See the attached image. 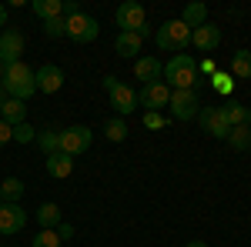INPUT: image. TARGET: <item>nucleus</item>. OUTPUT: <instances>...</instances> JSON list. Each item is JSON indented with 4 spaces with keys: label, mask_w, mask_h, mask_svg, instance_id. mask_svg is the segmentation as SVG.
<instances>
[{
    "label": "nucleus",
    "mask_w": 251,
    "mask_h": 247,
    "mask_svg": "<svg viewBox=\"0 0 251 247\" xmlns=\"http://www.w3.org/2000/svg\"><path fill=\"white\" fill-rule=\"evenodd\" d=\"M0 87L7 90V97H14V100H24L27 104V97L37 94V80H34V70L17 60V64H7L3 67V80H0Z\"/></svg>",
    "instance_id": "f257e3e1"
},
{
    "label": "nucleus",
    "mask_w": 251,
    "mask_h": 247,
    "mask_svg": "<svg viewBox=\"0 0 251 247\" xmlns=\"http://www.w3.org/2000/svg\"><path fill=\"white\" fill-rule=\"evenodd\" d=\"M164 84L171 90H194V84H198V64L188 54L171 57L164 64Z\"/></svg>",
    "instance_id": "f03ea898"
},
{
    "label": "nucleus",
    "mask_w": 251,
    "mask_h": 247,
    "mask_svg": "<svg viewBox=\"0 0 251 247\" xmlns=\"http://www.w3.org/2000/svg\"><path fill=\"white\" fill-rule=\"evenodd\" d=\"M154 40H157V47H161V50L177 54V50H184V47L191 44V27H188L181 17H177V20H164V23H161V30L154 34Z\"/></svg>",
    "instance_id": "7ed1b4c3"
},
{
    "label": "nucleus",
    "mask_w": 251,
    "mask_h": 247,
    "mask_svg": "<svg viewBox=\"0 0 251 247\" xmlns=\"http://www.w3.org/2000/svg\"><path fill=\"white\" fill-rule=\"evenodd\" d=\"M97 34H100V27L91 14L77 10V14L64 17V37H71L74 44H91V40H97Z\"/></svg>",
    "instance_id": "20e7f679"
},
{
    "label": "nucleus",
    "mask_w": 251,
    "mask_h": 247,
    "mask_svg": "<svg viewBox=\"0 0 251 247\" xmlns=\"http://www.w3.org/2000/svg\"><path fill=\"white\" fill-rule=\"evenodd\" d=\"M104 90H107V97H111V107L117 111V117H127V114H134V104H137L134 87L121 84L117 77H104Z\"/></svg>",
    "instance_id": "39448f33"
},
{
    "label": "nucleus",
    "mask_w": 251,
    "mask_h": 247,
    "mask_svg": "<svg viewBox=\"0 0 251 247\" xmlns=\"http://www.w3.org/2000/svg\"><path fill=\"white\" fill-rule=\"evenodd\" d=\"M91 140H94V131L91 127H84V124H74V127H64L60 131V154H71V157H77L91 147Z\"/></svg>",
    "instance_id": "423d86ee"
},
{
    "label": "nucleus",
    "mask_w": 251,
    "mask_h": 247,
    "mask_svg": "<svg viewBox=\"0 0 251 247\" xmlns=\"http://www.w3.org/2000/svg\"><path fill=\"white\" fill-rule=\"evenodd\" d=\"M168 107H171V117H174V120H191V117H198V111H201L198 90H171Z\"/></svg>",
    "instance_id": "0eeeda50"
},
{
    "label": "nucleus",
    "mask_w": 251,
    "mask_h": 247,
    "mask_svg": "<svg viewBox=\"0 0 251 247\" xmlns=\"http://www.w3.org/2000/svg\"><path fill=\"white\" fill-rule=\"evenodd\" d=\"M198 120H201L204 134H211L214 140H228L231 124H228V117H225L221 107H201V111H198Z\"/></svg>",
    "instance_id": "6e6552de"
},
{
    "label": "nucleus",
    "mask_w": 251,
    "mask_h": 247,
    "mask_svg": "<svg viewBox=\"0 0 251 247\" xmlns=\"http://www.w3.org/2000/svg\"><path fill=\"white\" fill-rule=\"evenodd\" d=\"M144 23H148V14H144L141 3L127 0V3L117 7V27H121V34H137Z\"/></svg>",
    "instance_id": "1a4fd4ad"
},
{
    "label": "nucleus",
    "mask_w": 251,
    "mask_h": 247,
    "mask_svg": "<svg viewBox=\"0 0 251 247\" xmlns=\"http://www.w3.org/2000/svg\"><path fill=\"white\" fill-rule=\"evenodd\" d=\"M168 100H171V87H168L164 80L144 84V87H141V94H137V104H141V107H148V111H157V114H161V107H168Z\"/></svg>",
    "instance_id": "9d476101"
},
{
    "label": "nucleus",
    "mask_w": 251,
    "mask_h": 247,
    "mask_svg": "<svg viewBox=\"0 0 251 247\" xmlns=\"http://www.w3.org/2000/svg\"><path fill=\"white\" fill-rule=\"evenodd\" d=\"M24 54V34L20 30H0V64H17Z\"/></svg>",
    "instance_id": "9b49d317"
},
{
    "label": "nucleus",
    "mask_w": 251,
    "mask_h": 247,
    "mask_svg": "<svg viewBox=\"0 0 251 247\" xmlns=\"http://www.w3.org/2000/svg\"><path fill=\"white\" fill-rule=\"evenodd\" d=\"M27 224V210L20 204H3L0 201V234H17Z\"/></svg>",
    "instance_id": "f8f14e48"
},
{
    "label": "nucleus",
    "mask_w": 251,
    "mask_h": 247,
    "mask_svg": "<svg viewBox=\"0 0 251 247\" xmlns=\"http://www.w3.org/2000/svg\"><path fill=\"white\" fill-rule=\"evenodd\" d=\"M34 80H37L40 94H57L60 87H64V70L54 67V64H44L40 70H34Z\"/></svg>",
    "instance_id": "ddd939ff"
},
{
    "label": "nucleus",
    "mask_w": 251,
    "mask_h": 247,
    "mask_svg": "<svg viewBox=\"0 0 251 247\" xmlns=\"http://www.w3.org/2000/svg\"><path fill=\"white\" fill-rule=\"evenodd\" d=\"M191 44L198 50H204V54H211L214 47L221 44V30L214 27V23H201L198 30H191Z\"/></svg>",
    "instance_id": "4468645a"
},
{
    "label": "nucleus",
    "mask_w": 251,
    "mask_h": 247,
    "mask_svg": "<svg viewBox=\"0 0 251 247\" xmlns=\"http://www.w3.org/2000/svg\"><path fill=\"white\" fill-rule=\"evenodd\" d=\"M47 174L54 177V180H64V177H71L74 174V157L71 154H50L47 157Z\"/></svg>",
    "instance_id": "2eb2a0df"
},
{
    "label": "nucleus",
    "mask_w": 251,
    "mask_h": 247,
    "mask_svg": "<svg viewBox=\"0 0 251 247\" xmlns=\"http://www.w3.org/2000/svg\"><path fill=\"white\" fill-rule=\"evenodd\" d=\"M134 74H137V80H144V84H154V80H161L164 67H161V60H154V57H141L134 64Z\"/></svg>",
    "instance_id": "dca6fc26"
},
{
    "label": "nucleus",
    "mask_w": 251,
    "mask_h": 247,
    "mask_svg": "<svg viewBox=\"0 0 251 247\" xmlns=\"http://www.w3.org/2000/svg\"><path fill=\"white\" fill-rule=\"evenodd\" d=\"M221 111H225V117H228L231 127H251V107L228 100V104H221Z\"/></svg>",
    "instance_id": "f3484780"
},
{
    "label": "nucleus",
    "mask_w": 251,
    "mask_h": 247,
    "mask_svg": "<svg viewBox=\"0 0 251 247\" xmlns=\"http://www.w3.org/2000/svg\"><path fill=\"white\" fill-rule=\"evenodd\" d=\"M0 120H7L10 127L24 124V120H27V104H24V100H14V97H10V100L3 104V111H0Z\"/></svg>",
    "instance_id": "a211bd4d"
},
{
    "label": "nucleus",
    "mask_w": 251,
    "mask_h": 247,
    "mask_svg": "<svg viewBox=\"0 0 251 247\" xmlns=\"http://www.w3.org/2000/svg\"><path fill=\"white\" fill-rule=\"evenodd\" d=\"M30 7H34V14H37L40 20H57V17H64V0H34Z\"/></svg>",
    "instance_id": "6ab92c4d"
},
{
    "label": "nucleus",
    "mask_w": 251,
    "mask_h": 247,
    "mask_svg": "<svg viewBox=\"0 0 251 247\" xmlns=\"http://www.w3.org/2000/svg\"><path fill=\"white\" fill-rule=\"evenodd\" d=\"M20 194H24V180L20 177H3L0 180V201L3 204H17Z\"/></svg>",
    "instance_id": "aec40b11"
},
{
    "label": "nucleus",
    "mask_w": 251,
    "mask_h": 247,
    "mask_svg": "<svg viewBox=\"0 0 251 247\" xmlns=\"http://www.w3.org/2000/svg\"><path fill=\"white\" fill-rule=\"evenodd\" d=\"M37 224L44 230H57L60 227V207L57 204H40L37 207Z\"/></svg>",
    "instance_id": "412c9836"
},
{
    "label": "nucleus",
    "mask_w": 251,
    "mask_h": 247,
    "mask_svg": "<svg viewBox=\"0 0 251 247\" xmlns=\"http://www.w3.org/2000/svg\"><path fill=\"white\" fill-rule=\"evenodd\" d=\"M181 20H184V23H188L191 30H198L201 23H208V7L194 0V3H188V7H184V14H181Z\"/></svg>",
    "instance_id": "4be33fe9"
},
{
    "label": "nucleus",
    "mask_w": 251,
    "mask_h": 247,
    "mask_svg": "<svg viewBox=\"0 0 251 247\" xmlns=\"http://www.w3.org/2000/svg\"><path fill=\"white\" fill-rule=\"evenodd\" d=\"M141 44H144V40L137 37V34H117L114 50L121 57H134V54H141Z\"/></svg>",
    "instance_id": "5701e85b"
},
{
    "label": "nucleus",
    "mask_w": 251,
    "mask_h": 247,
    "mask_svg": "<svg viewBox=\"0 0 251 247\" xmlns=\"http://www.w3.org/2000/svg\"><path fill=\"white\" fill-rule=\"evenodd\" d=\"M37 147L47 154V157H50V154H57V151H60V131H54V127L37 131Z\"/></svg>",
    "instance_id": "b1692460"
},
{
    "label": "nucleus",
    "mask_w": 251,
    "mask_h": 247,
    "mask_svg": "<svg viewBox=\"0 0 251 247\" xmlns=\"http://www.w3.org/2000/svg\"><path fill=\"white\" fill-rule=\"evenodd\" d=\"M104 137H107L111 144L127 140V124H124V117H111V120H104Z\"/></svg>",
    "instance_id": "393cba45"
},
{
    "label": "nucleus",
    "mask_w": 251,
    "mask_h": 247,
    "mask_svg": "<svg viewBox=\"0 0 251 247\" xmlns=\"http://www.w3.org/2000/svg\"><path fill=\"white\" fill-rule=\"evenodd\" d=\"M231 74L241 77V80H248L251 77V50H238L231 60Z\"/></svg>",
    "instance_id": "a878e982"
},
{
    "label": "nucleus",
    "mask_w": 251,
    "mask_h": 247,
    "mask_svg": "<svg viewBox=\"0 0 251 247\" xmlns=\"http://www.w3.org/2000/svg\"><path fill=\"white\" fill-rule=\"evenodd\" d=\"M228 144L234 151H248L251 147V127H231L228 131Z\"/></svg>",
    "instance_id": "bb28decb"
},
{
    "label": "nucleus",
    "mask_w": 251,
    "mask_h": 247,
    "mask_svg": "<svg viewBox=\"0 0 251 247\" xmlns=\"http://www.w3.org/2000/svg\"><path fill=\"white\" fill-rule=\"evenodd\" d=\"M14 140H17V144H30V140H37V131L24 120V124H17V127H14Z\"/></svg>",
    "instance_id": "cd10ccee"
},
{
    "label": "nucleus",
    "mask_w": 251,
    "mask_h": 247,
    "mask_svg": "<svg viewBox=\"0 0 251 247\" xmlns=\"http://www.w3.org/2000/svg\"><path fill=\"white\" fill-rule=\"evenodd\" d=\"M34 247H60L57 230H40L37 237H34Z\"/></svg>",
    "instance_id": "c85d7f7f"
},
{
    "label": "nucleus",
    "mask_w": 251,
    "mask_h": 247,
    "mask_svg": "<svg viewBox=\"0 0 251 247\" xmlns=\"http://www.w3.org/2000/svg\"><path fill=\"white\" fill-rule=\"evenodd\" d=\"M44 34L47 37H64V17H57V20H44Z\"/></svg>",
    "instance_id": "c756f323"
},
{
    "label": "nucleus",
    "mask_w": 251,
    "mask_h": 247,
    "mask_svg": "<svg viewBox=\"0 0 251 247\" xmlns=\"http://www.w3.org/2000/svg\"><path fill=\"white\" fill-rule=\"evenodd\" d=\"M164 124H168V120L157 114V111H148V114H144V127H148V131H161Z\"/></svg>",
    "instance_id": "7c9ffc66"
},
{
    "label": "nucleus",
    "mask_w": 251,
    "mask_h": 247,
    "mask_svg": "<svg viewBox=\"0 0 251 247\" xmlns=\"http://www.w3.org/2000/svg\"><path fill=\"white\" fill-rule=\"evenodd\" d=\"M214 87L221 90V94H231V77H225V74H214V80H211Z\"/></svg>",
    "instance_id": "2f4dec72"
},
{
    "label": "nucleus",
    "mask_w": 251,
    "mask_h": 247,
    "mask_svg": "<svg viewBox=\"0 0 251 247\" xmlns=\"http://www.w3.org/2000/svg\"><path fill=\"white\" fill-rule=\"evenodd\" d=\"M10 140H14V127H10L7 120H0V147H3V144H10Z\"/></svg>",
    "instance_id": "473e14b6"
},
{
    "label": "nucleus",
    "mask_w": 251,
    "mask_h": 247,
    "mask_svg": "<svg viewBox=\"0 0 251 247\" xmlns=\"http://www.w3.org/2000/svg\"><path fill=\"white\" fill-rule=\"evenodd\" d=\"M71 234H74V227H71V224H60V227H57V237H60V241H67Z\"/></svg>",
    "instance_id": "72a5a7b5"
},
{
    "label": "nucleus",
    "mask_w": 251,
    "mask_h": 247,
    "mask_svg": "<svg viewBox=\"0 0 251 247\" xmlns=\"http://www.w3.org/2000/svg\"><path fill=\"white\" fill-rule=\"evenodd\" d=\"M7 100H10V97H7V90H3V87H0V111H3V104H7Z\"/></svg>",
    "instance_id": "f704fd0d"
},
{
    "label": "nucleus",
    "mask_w": 251,
    "mask_h": 247,
    "mask_svg": "<svg viewBox=\"0 0 251 247\" xmlns=\"http://www.w3.org/2000/svg\"><path fill=\"white\" fill-rule=\"evenodd\" d=\"M3 23H7V7L0 3V27H3Z\"/></svg>",
    "instance_id": "c9c22d12"
},
{
    "label": "nucleus",
    "mask_w": 251,
    "mask_h": 247,
    "mask_svg": "<svg viewBox=\"0 0 251 247\" xmlns=\"http://www.w3.org/2000/svg\"><path fill=\"white\" fill-rule=\"evenodd\" d=\"M188 247H208L204 241H188Z\"/></svg>",
    "instance_id": "e433bc0d"
},
{
    "label": "nucleus",
    "mask_w": 251,
    "mask_h": 247,
    "mask_svg": "<svg viewBox=\"0 0 251 247\" xmlns=\"http://www.w3.org/2000/svg\"><path fill=\"white\" fill-rule=\"evenodd\" d=\"M0 80H3V64H0Z\"/></svg>",
    "instance_id": "4c0bfd02"
}]
</instances>
